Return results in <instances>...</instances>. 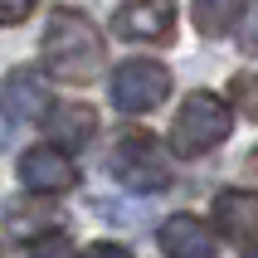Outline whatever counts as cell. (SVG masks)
<instances>
[{
    "instance_id": "cell-3",
    "label": "cell",
    "mask_w": 258,
    "mask_h": 258,
    "mask_svg": "<svg viewBox=\"0 0 258 258\" xmlns=\"http://www.w3.org/2000/svg\"><path fill=\"white\" fill-rule=\"evenodd\" d=\"M171 98V69L156 58H127L112 73V102L122 112H156Z\"/></svg>"
},
{
    "instance_id": "cell-12",
    "label": "cell",
    "mask_w": 258,
    "mask_h": 258,
    "mask_svg": "<svg viewBox=\"0 0 258 258\" xmlns=\"http://www.w3.org/2000/svg\"><path fill=\"white\" fill-rule=\"evenodd\" d=\"M29 258H73V244L63 239V234H44L39 244L29 248Z\"/></svg>"
},
{
    "instance_id": "cell-2",
    "label": "cell",
    "mask_w": 258,
    "mask_h": 258,
    "mask_svg": "<svg viewBox=\"0 0 258 258\" xmlns=\"http://www.w3.org/2000/svg\"><path fill=\"white\" fill-rule=\"evenodd\" d=\"M229 127H234V112H229L224 98H215V93H190L180 102L175 122H171V151L185 156V161L205 156V151H215L229 137Z\"/></svg>"
},
{
    "instance_id": "cell-1",
    "label": "cell",
    "mask_w": 258,
    "mask_h": 258,
    "mask_svg": "<svg viewBox=\"0 0 258 258\" xmlns=\"http://www.w3.org/2000/svg\"><path fill=\"white\" fill-rule=\"evenodd\" d=\"M44 63L63 83H93L102 73V34L78 10H58L44 29Z\"/></svg>"
},
{
    "instance_id": "cell-5",
    "label": "cell",
    "mask_w": 258,
    "mask_h": 258,
    "mask_svg": "<svg viewBox=\"0 0 258 258\" xmlns=\"http://www.w3.org/2000/svg\"><path fill=\"white\" fill-rule=\"evenodd\" d=\"M175 29V5L171 0H127L117 10V34L122 39H142V44H161Z\"/></svg>"
},
{
    "instance_id": "cell-9",
    "label": "cell",
    "mask_w": 258,
    "mask_h": 258,
    "mask_svg": "<svg viewBox=\"0 0 258 258\" xmlns=\"http://www.w3.org/2000/svg\"><path fill=\"white\" fill-rule=\"evenodd\" d=\"M215 224L229 239H258V195L253 190H224V195H215Z\"/></svg>"
},
{
    "instance_id": "cell-6",
    "label": "cell",
    "mask_w": 258,
    "mask_h": 258,
    "mask_svg": "<svg viewBox=\"0 0 258 258\" xmlns=\"http://www.w3.org/2000/svg\"><path fill=\"white\" fill-rule=\"evenodd\" d=\"M5 112L20 117V122H39V117H49V83H44L39 69H10L5 73Z\"/></svg>"
},
{
    "instance_id": "cell-8",
    "label": "cell",
    "mask_w": 258,
    "mask_h": 258,
    "mask_svg": "<svg viewBox=\"0 0 258 258\" xmlns=\"http://www.w3.org/2000/svg\"><path fill=\"white\" fill-rule=\"evenodd\" d=\"M161 253L166 258H215V234L195 215H171L161 224Z\"/></svg>"
},
{
    "instance_id": "cell-11",
    "label": "cell",
    "mask_w": 258,
    "mask_h": 258,
    "mask_svg": "<svg viewBox=\"0 0 258 258\" xmlns=\"http://www.w3.org/2000/svg\"><path fill=\"white\" fill-rule=\"evenodd\" d=\"M244 15V0H195V29L200 34H229Z\"/></svg>"
},
{
    "instance_id": "cell-10",
    "label": "cell",
    "mask_w": 258,
    "mask_h": 258,
    "mask_svg": "<svg viewBox=\"0 0 258 258\" xmlns=\"http://www.w3.org/2000/svg\"><path fill=\"white\" fill-rule=\"evenodd\" d=\"M49 132L58 137V151H63V146L78 151V146H88L98 137V112H93L88 102H63L58 112H49Z\"/></svg>"
},
{
    "instance_id": "cell-16",
    "label": "cell",
    "mask_w": 258,
    "mask_h": 258,
    "mask_svg": "<svg viewBox=\"0 0 258 258\" xmlns=\"http://www.w3.org/2000/svg\"><path fill=\"white\" fill-rule=\"evenodd\" d=\"M248 258H258V248H253V253H248Z\"/></svg>"
},
{
    "instance_id": "cell-14",
    "label": "cell",
    "mask_w": 258,
    "mask_h": 258,
    "mask_svg": "<svg viewBox=\"0 0 258 258\" xmlns=\"http://www.w3.org/2000/svg\"><path fill=\"white\" fill-rule=\"evenodd\" d=\"M83 258H132V253H127V248H122V244H102V239H98V244L88 248Z\"/></svg>"
},
{
    "instance_id": "cell-13",
    "label": "cell",
    "mask_w": 258,
    "mask_h": 258,
    "mask_svg": "<svg viewBox=\"0 0 258 258\" xmlns=\"http://www.w3.org/2000/svg\"><path fill=\"white\" fill-rule=\"evenodd\" d=\"M34 10V0H0V25H20Z\"/></svg>"
},
{
    "instance_id": "cell-7",
    "label": "cell",
    "mask_w": 258,
    "mask_h": 258,
    "mask_svg": "<svg viewBox=\"0 0 258 258\" xmlns=\"http://www.w3.org/2000/svg\"><path fill=\"white\" fill-rule=\"evenodd\" d=\"M20 180L25 190H39V195H58V190L73 185V166L58 146H29L20 156Z\"/></svg>"
},
{
    "instance_id": "cell-15",
    "label": "cell",
    "mask_w": 258,
    "mask_h": 258,
    "mask_svg": "<svg viewBox=\"0 0 258 258\" xmlns=\"http://www.w3.org/2000/svg\"><path fill=\"white\" fill-rule=\"evenodd\" d=\"M253 171H258V151H253Z\"/></svg>"
},
{
    "instance_id": "cell-4",
    "label": "cell",
    "mask_w": 258,
    "mask_h": 258,
    "mask_svg": "<svg viewBox=\"0 0 258 258\" xmlns=\"http://www.w3.org/2000/svg\"><path fill=\"white\" fill-rule=\"evenodd\" d=\"M112 171L122 175V185L132 190H166V166H161L156 156H151V137H137V132H127L122 137V146H117V156H112Z\"/></svg>"
}]
</instances>
